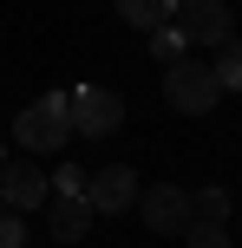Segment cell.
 <instances>
[{"mask_svg":"<svg viewBox=\"0 0 242 248\" xmlns=\"http://www.w3.org/2000/svg\"><path fill=\"white\" fill-rule=\"evenodd\" d=\"M46 222H52V235H59V242H79V235H85V222H92V202H85V196H52Z\"/></svg>","mask_w":242,"mask_h":248,"instance_id":"cell-8","label":"cell"},{"mask_svg":"<svg viewBox=\"0 0 242 248\" xmlns=\"http://www.w3.org/2000/svg\"><path fill=\"white\" fill-rule=\"evenodd\" d=\"M85 202H92V216H125L131 202H138V170H131V163H105L85 183Z\"/></svg>","mask_w":242,"mask_h":248,"instance_id":"cell-5","label":"cell"},{"mask_svg":"<svg viewBox=\"0 0 242 248\" xmlns=\"http://www.w3.org/2000/svg\"><path fill=\"white\" fill-rule=\"evenodd\" d=\"M183 242H190V248H229L223 222H190V229H183Z\"/></svg>","mask_w":242,"mask_h":248,"instance_id":"cell-13","label":"cell"},{"mask_svg":"<svg viewBox=\"0 0 242 248\" xmlns=\"http://www.w3.org/2000/svg\"><path fill=\"white\" fill-rule=\"evenodd\" d=\"M52 189H59V196H85V170H72V163H65L59 176H46Z\"/></svg>","mask_w":242,"mask_h":248,"instance_id":"cell-15","label":"cell"},{"mask_svg":"<svg viewBox=\"0 0 242 248\" xmlns=\"http://www.w3.org/2000/svg\"><path fill=\"white\" fill-rule=\"evenodd\" d=\"M223 216H229V189H196V202H190V222H223Z\"/></svg>","mask_w":242,"mask_h":248,"instance_id":"cell-11","label":"cell"},{"mask_svg":"<svg viewBox=\"0 0 242 248\" xmlns=\"http://www.w3.org/2000/svg\"><path fill=\"white\" fill-rule=\"evenodd\" d=\"M229 7H223V0H190V7H183V39H203V46H223V39H229Z\"/></svg>","mask_w":242,"mask_h":248,"instance_id":"cell-7","label":"cell"},{"mask_svg":"<svg viewBox=\"0 0 242 248\" xmlns=\"http://www.w3.org/2000/svg\"><path fill=\"white\" fill-rule=\"evenodd\" d=\"M0 189H7V209H39L52 183L33 157H20V163H0Z\"/></svg>","mask_w":242,"mask_h":248,"instance_id":"cell-6","label":"cell"},{"mask_svg":"<svg viewBox=\"0 0 242 248\" xmlns=\"http://www.w3.org/2000/svg\"><path fill=\"white\" fill-rule=\"evenodd\" d=\"M210 72H216V85H223V92H242V39H223Z\"/></svg>","mask_w":242,"mask_h":248,"instance_id":"cell-10","label":"cell"},{"mask_svg":"<svg viewBox=\"0 0 242 248\" xmlns=\"http://www.w3.org/2000/svg\"><path fill=\"white\" fill-rule=\"evenodd\" d=\"M13 137L26 144V157H33V150H59V144H72V124H65V92H39V98L13 118Z\"/></svg>","mask_w":242,"mask_h":248,"instance_id":"cell-1","label":"cell"},{"mask_svg":"<svg viewBox=\"0 0 242 248\" xmlns=\"http://www.w3.org/2000/svg\"><path fill=\"white\" fill-rule=\"evenodd\" d=\"M151 52H157V59H164V65L190 59V39H183V26H157V33H151Z\"/></svg>","mask_w":242,"mask_h":248,"instance_id":"cell-12","label":"cell"},{"mask_svg":"<svg viewBox=\"0 0 242 248\" xmlns=\"http://www.w3.org/2000/svg\"><path fill=\"white\" fill-rule=\"evenodd\" d=\"M164 98H170V111H183V118H203V111H216L223 85H216V72H210V65L177 59V65L164 72Z\"/></svg>","mask_w":242,"mask_h":248,"instance_id":"cell-2","label":"cell"},{"mask_svg":"<svg viewBox=\"0 0 242 248\" xmlns=\"http://www.w3.org/2000/svg\"><path fill=\"white\" fill-rule=\"evenodd\" d=\"M65 124H72V137H112L125 124V105L105 85H79V92H65Z\"/></svg>","mask_w":242,"mask_h":248,"instance_id":"cell-3","label":"cell"},{"mask_svg":"<svg viewBox=\"0 0 242 248\" xmlns=\"http://www.w3.org/2000/svg\"><path fill=\"white\" fill-rule=\"evenodd\" d=\"M138 209H144V229H151V235H183V229H190V196H183L177 183L138 189Z\"/></svg>","mask_w":242,"mask_h":248,"instance_id":"cell-4","label":"cell"},{"mask_svg":"<svg viewBox=\"0 0 242 248\" xmlns=\"http://www.w3.org/2000/svg\"><path fill=\"white\" fill-rule=\"evenodd\" d=\"M118 13H125L131 26H170V13H177V0H118Z\"/></svg>","mask_w":242,"mask_h":248,"instance_id":"cell-9","label":"cell"},{"mask_svg":"<svg viewBox=\"0 0 242 248\" xmlns=\"http://www.w3.org/2000/svg\"><path fill=\"white\" fill-rule=\"evenodd\" d=\"M0 248H26V229H20V209L0 202Z\"/></svg>","mask_w":242,"mask_h":248,"instance_id":"cell-14","label":"cell"}]
</instances>
